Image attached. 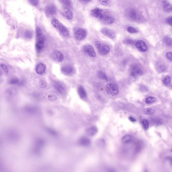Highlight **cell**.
<instances>
[{
	"mask_svg": "<svg viewBox=\"0 0 172 172\" xmlns=\"http://www.w3.org/2000/svg\"><path fill=\"white\" fill-rule=\"evenodd\" d=\"M98 19L105 24L110 25L114 23L115 19L107 10H102Z\"/></svg>",
	"mask_w": 172,
	"mask_h": 172,
	"instance_id": "cell-1",
	"label": "cell"
},
{
	"mask_svg": "<svg viewBox=\"0 0 172 172\" xmlns=\"http://www.w3.org/2000/svg\"><path fill=\"white\" fill-rule=\"evenodd\" d=\"M106 90L108 94L112 96L116 95L118 93L119 91L117 85L113 83L108 84L106 86Z\"/></svg>",
	"mask_w": 172,
	"mask_h": 172,
	"instance_id": "cell-2",
	"label": "cell"
},
{
	"mask_svg": "<svg viewBox=\"0 0 172 172\" xmlns=\"http://www.w3.org/2000/svg\"><path fill=\"white\" fill-rule=\"evenodd\" d=\"M143 72L139 65L134 64L131 68V76L133 78H136L137 76H141L143 74Z\"/></svg>",
	"mask_w": 172,
	"mask_h": 172,
	"instance_id": "cell-3",
	"label": "cell"
},
{
	"mask_svg": "<svg viewBox=\"0 0 172 172\" xmlns=\"http://www.w3.org/2000/svg\"><path fill=\"white\" fill-rule=\"evenodd\" d=\"M57 8L53 4H51L47 6L45 9V13L49 17L52 16L56 14Z\"/></svg>",
	"mask_w": 172,
	"mask_h": 172,
	"instance_id": "cell-4",
	"label": "cell"
},
{
	"mask_svg": "<svg viewBox=\"0 0 172 172\" xmlns=\"http://www.w3.org/2000/svg\"><path fill=\"white\" fill-rule=\"evenodd\" d=\"M127 14L128 18L132 21H137L140 19L139 13L135 9H130L128 10Z\"/></svg>",
	"mask_w": 172,
	"mask_h": 172,
	"instance_id": "cell-5",
	"label": "cell"
},
{
	"mask_svg": "<svg viewBox=\"0 0 172 172\" xmlns=\"http://www.w3.org/2000/svg\"><path fill=\"white\" fill-rule=\"evenodd\" d=\"M53 85L55 88L61 94H65L66 92V88L63 83L59 81H56L54 82Z\"/></svg>",
	"mask_w": 172,
	"mask_h": 172,
	"instance_id": "cell-6",
	"label": "cell"
},
{
	"mask_svg": "<svg viewBox=\"0 0 172 172\" xmlns=\"http://www.w3.org/2000/svg\"><path fill=\"white\" fill-rule=\"evenodd\" d=\"M86 35V32L82 29H77L75 33V37L78 40H82L85 39Z\"/></svg>",
	"mask_w": 172,
	"mask_h": 172,
	"instance_id": "cell-7",
	"label": "cell"
},
{
	"mask_svg": "<svg viewBox=\"0 0 172 172\" xmlns=\"http://www.w3.org/2000/svg\"><path fill=\"white\" fill-rule=\"evenodd\" d=\"M137 48L142 52H145L148 51V48L145 43L142 40L138 41L135 44Z\"/></svg>",
	"mask_w": 172,
	"mask_h": 172,
	"instance_id": "cell-8",
	"label": "cell"
},
{
	"mask_svg": "<svg viewBox=\"0 0 172 172\" xmlns=\"http://www.w3.org/2000/svg\"><path fill=\"white\" fill-rule=\"evenodd\" d=\"M62 14L66 19L70 20L73 18V13L67 7H64L63 8Z\"/></svg>",
	"mask_w": 172,
	"mask_h": 172,
	"instance_id": "cell-9",
	"label": "cell"
},
{
	"mask_svg": "<svg viewBox=\"0 0 172 172\" xmlns=\"http://www.w3.org/2000/svg\"><path fill=\"white\" fill-rule=\"evenodd\" d=\"M102 33L111 39H114L115 37V34L114 31L111 29L104 28L101 30Z\"/></svg>",
	"mask_w": 172,
	"mask_h": 172,
	"instance_id": "cell-10",
	"label": "cell"
},
{
	"mask_svg": "<svg viewBox=\"0 0 172 172\" xmlns=\"http://www.w3.org/2000/svg\"><path fill=\"white\" fill-rule=\"evenodd\" d=\"M84 51L86 53L88 54L90 57H95L96 56V53L94 48L92 45H85L84 48Z\"/></svg>",
	"mask_w": 172,
	"mask_h": 172,
	"instance_id": "cell-11",
	"label": "cell"
},
{
	"mask_svg": "<svg viewBox=\"0 0 172 172\" xmlns=\"http://www.w3.org/2000/svg\"><path fill=\"white\" fill-rule=\"evenodd\" d=\"M52 58L54 60L58 62H61L64 59V55L62 54L58 51L54 52L52 54Z\"/></svg>",
	"mask_w": 172,
	"mask_h": 172,
	"instance_id": "cell-12",
	"label": "cell"
},
{
	"mask_svg": "<svg viewBox=\"0 0 172 172\" xmlns=\"http://www.w3.org/2000/svg\"><path fill=\"white\" fill-rule=\"evenodd\" d=\"M61 71L62 73L65 75H70L73 73V70L71 67L66 66L62 68Z\"/></svg>",
	"mask_w": 172,
	"mask_h": 172,
	"instance_id": "cell-13",
	"label": "cell"
},
{
	"mask_svg": "<svg viewBox=\"0 0 172 172\" xmlns=\"http://www.w3.org/2000/svg\"><path fill=\"white\" fill-rule=\"evenodd\" d=\"M46 70V66L42 63H40L36 67L35 70L37 74L39 75L43 74Z\"/></svg>",
	"mask_w": 172,
	"mask_h": 172,
	"instance_id": "cell-14",
	"label": "cell"
},
{
	"mask_svg": "<svg viewBox=\"0 0 172 172\" xmlns=\"http://www.w3.org/2000/svg\"><path fill=\"white\" fill-rule=\"evenodd\" d=\"M99 50V52L102 54L106 55L109 52L110 48L109 46L107 44H104L101 45L100 48Z\"/></svg>",
	"mask_w": 172,
	"mask_h": 172,
	"instance_id": "cell-15",
	"label": "cell"
},
{
	"mask_svg": "<svg viewBox=\"0 0 172 172\" xmlns=\"http://www.w3.org/2000/svg\"><path fill=\"white\" fill-rule=\"evenodd\" d=\"M98 132V129L95 126H92L88 128L86 131V133L87 135L92 136L96 134Z\"/></svg>",
	"mask_w": 172,
	"mask_h": 172,
	"instance_id": "cell-16",
	"label": "cell"
},
{
	"mask_svg": "<svg viewBox=\"0 0 172 172\" xmlns=\"http://www.w3.org/2000/svg\"><path fill=\"white\" fill-rule=\"evenodd\" d=\"M58 29L60 33L64 36H68L69 35V32L68 30L67 29L63 24L59 23Z\"/></svg>",
	"mask_w": 172,
	"mask_h": 172,
	"instance_id": "cell-17",
	"label": "cell"
},
{
	"mask_svg": "<svg viewBox=\"0 0 172 172\" xmlns=\"http://www.w3.org/2000/svg\"><path fill=\"white\" fill-rule=\"evenodd\" d=\"M44 40H37L36 44V48L37 52H40L44 48Z\"/></svg>",
	"mask_w": 172,
	"mask_h": 172,
	"instance_id": "cell-18",
	"label": "cell"
},
{
	"mask_svg": "<svg viewBox=\"0 0 172 172\" xmlns=\"http://www.w3.org/2000/svg\"><path fill=\"white\" fill-rule=\"evenodd\" d=\"M163 3V9L165 11L167 12H170L172 11V5L171 4L165 0H164Z\"/></svg>",
	"mask_w": 172,
	"mask_h": 172,
	"instance_id": "cell-19",
	"label": "cell"
},
{
	"mask_svg": "<svg viewBox=\"0 0 172 172\" xmlns=\"http://www.w3.org/2000/svg\"><path fill=\"white\" fill-rule=\"evenodd\" d=\"M36 36L37 40H45L43 31L39 27H37L36 29Z\"/></svg>",
	"mask_w": 172,
	"mask_h": 172,
	"instance_id": "cell-20",
	"label": "cell"
},
{
	"mask_svg": "<svg viewBox=\"0 0 172 172\" xmlns=\"http://www.w3.org/2000/svg\"><path fill=\"white\" fill-rule=\"evenodd\" d=\"M17 90L14 88H8L5 91V94L8 97H11L15 95L17 93Z\"/></svg>",
	"mask_w": 172,
	"mask_h": 172,
	"instance_id": "cell-21",
	"label": "cell"
},
{
	"mask_svg": "<svg viewBox=\"0 0 172 172\" xmlns=\"http://www.w3.org/2000/svg\"><path fill=\"white\" fill-rule=\"evenodd\" d=\"M9 83L10 85H21L23 84V82L17 78H13L10 79Z\"/></svg>",
	"mask_w": 172,
	"mask_h": 172,
	"instance_id": "cell-22",
	"label": "cell"
},
{
	"mask_svg": "<svg viewBox=\"0 0 172 172\" xmlns=\"http://www.w3.org/2000/svg\"><path fill=\"white\" fill-rule=\"evenodd\" d=\"M91 141L88 139L86 138H82L79 141V144L84 146H87L90 145Z\"/></svg>",
	"mask_w": 172,
	"mask_h": 172,
	"instance_id": "cell-23",
	"label": "cell"
},
{
	"mask_svg": "<svg viewBox=\"0 0 172 172\" xmlns=\"http://www.w3.org/2000/svg\"><path fill=\"white\" fill-rule=\"evenodd\" d=\"M78 92L79 96L81 98H85L86 96V93L85 89L82 86H79L78 88Z\"/></svg>",
	"mask_w": 172,
	"mask_h": 172,
	"instance_id": "cell-24",
	"label": "cell"
},
{
	"mask_svg": "<svg viewBox=\"0 0 172 172\" xmlns=\"http://www.w3.org/2000/svg\"><path fill=\"white\" fill-rule=\"evenodd\" d=\"M132 137L130 135H126L123 137L122 139V141L124 144L129 143L132 141Z\"/></svg>",
	"mask_w": 172,
	"mask_h": 172,
	"instance_id": "cell-25",
	"label": "cell"
},
{
	"mask_svg": "<svg viewBox=\"0 0 172 172\" xmlns=\"http://www.w3.org/2000/svg\"><path fill=\"white\" fill-rule=\"evenodd\" d=\"M61 3L64 7H68L71 5V0H59Z\"/></svg>",
	"mask_w": 172,
	"mask_h": 172,
	"instance_id": "cell-26",
	"label": "cell"
},
{
	"mask_svg": "<svg viewBox=\"0 0 172 172\" xmlns=\"http://www.w3.org/2000/svg\"><path fill=\"white\" fill-rule=\"evenodd\" d=\"M156 99L153 97H147L145 99V102L147 104H150L156 101Z\"/></svg>",
	"mask_w": 172,
	"mask_h": 172,
	"instance_id": "cell-27",
	"label": "cell"
},
{
	"mask_svg": "<svg viewBox=\"0 0 172 172\" xmlns=\"http://www.w3.org/2000/svg\"><path fill=\"white\" fill-rule=\"evenodd\" d=\"M171 78L169 75H167L165 77L163 80L164 84L166 86H168L170 84Z\"/></svg>",
	"mask_w": 172,
	"mask_h": 172,
	"instance_id": "cell-28",
	"label": "cell"
},
{
	"mask_svg": "<svg viewBox=\"0 0 172 172\" xmlns=\"http://www.w3.org/2000/svg\"><path fill=\"white\" fill-rule=\"evenodd\" d=\"M155 109L152 108H148L144 110V112L146 115H151L155 113Z\"/></svg>",
	"mask_w": 172,
	"mask_h": 172,
	"instance_id": "cell-29",
	"label": "cell"
},
{
	"mask_svg": "<svg viewBox=\"0 0 172 172\" xmlns=\"http://www.w3.org/2000/svg\"><path fill=\"white\" fill-rule=\"evenodd\" d=\"M25 37L27 39H30L32 38L33 34L32 32L30 30H27L24 34Z\"/></svg>",
	"mask_w": 172,
	"mask_h": 172,
	"instance_id": "cell-30",
	"label": "cell"
},
{
	"mask_svg": "<svg viewBox=\"0 0 172 172\" xmlns=\"http://www.w3.org/2000/svg\"><path fill=\"white\" fill-rule=\"evenodd\" d=\"M98 75L99 78L106 80H108L107 76L102 71H99L98 73Z\"/></svg>",
	"mask_w": 172,
	"mask_h": 172,
	"instance_id": "cell-31",
	"label": "cell"
},
{
	"mask_svg": "<svg viewBox=\"0 0 172 172\" xmlns=\"http://www.w3.org/2000/svg\"><path fill=\"white\" fill-rule=\"evenodd\" d=\"M164 41L168 46H172V39L170 37H165Z\"/></svg>",
	"mask_w": 172,
	"mask_h": 172,
	"instance_id": "cell-32",
	"label": "cell"
},
{
	"mask_svg": "<svg viewBox=\"0 0 172 172\" xmlns=\"http://www.w3.org/2000/svg\"><path fill=\"white\" fill-rule=\"evenodd\" d=\"M51 23L53 26L56 28H58L59 23L58 21L56 19H53L51 20Z\"/></svg>",
	"mask_w": 172,
	"mask_h": 172,
	"instance_id": "cell-33",
	"label": "cell"
},
{
	"mask_svg": "<svg viewBox=\"0 0 172 172\" xmlns=\"http://www.w3.org/2000/svg\"><path fill=\"white\" fill-rule=\"evenodd\" d=\"M127 31L130 33H137L138 32V30L135 28L132 27H128L127 28Z\"/></svg>",
	"mask_w": 172,
	"mask_h": 172,
	"instance_id": "cell-34",
	"label": "cell"
},
{
	"mask_svg": "<svg viewBox=\"0 0 172 172\" xmlns=\"http://www.w3.org/2000/svg\"><path fill=\"white\" fill-rule=\"evenodd\" d=\"M158 71L160 73H162L165 72L166 70L165 66L164 65H160L158 68Z\"/></svg>",
	"mask_w": 172,
	"mask_h": 172,
	"instance_id": "cell-35",
	"label": "cell"
},
{
	"mask_svg": "<svg viewBox=\"0 0 172 172\" xmlns=\"http://www.w3.org/2000/svg\"><path fill=\"white\" fill-rule=\"evenodd\" d=\"M100 4L104 5H107L109 3L110 0H98Z\"/></svg>",
	"mask_w": 172,
	"mask_h": 172,
	"instance_id": "cell-36",
	"label": "cell"
},
{
	"mask_svg": "<svg viewBox=\"0 0 172 172\" xmlns=\"http://www.w3.org/2000/svg\"><path fill=\"white\" fill-rule=\"evenodd\" d=\"M28 1L32 5L34 6L37 5L39 3V0H28Z\"/></svg>",
	"mask_w": 172,
	"mask_h": 172,
	"instance_id": "cell-37",
	"label": "cell"
},
{
	"mask_svg": "<svg viewBox=\"0 0 172 172\" xmlns=\"http://www.w3.org/2000/svg\"><path fill=\"white\" fill-rule=\"evenodd\" d=\"M143 124L145 128L146 129H148L149 127V122L148 120L146 119H144L143 121Z\"/></svg>",
	"mask_w": 172,
	"mask_h": 172,
	"instance_id": "cell-38",
	"label": "cell"
},
{
	"mask_svg": "<svg viewBox=\"0 0 172 172\" xmlns=\"http://www.w3.org/2000/svg\"><path fill=\"white\" fill-rule=\"evenodd\" d=\"M166 56L169 60L172 61V52H167L166 54Z\"/></svg>",
	"mask_w": 172,
	"mask_h": 172,
	"instance_id": "cell-39",
	"label": "cell"
},
{
	"mask_svg": "<svg viewBox=\"0 0 172 172\" xmlns=\"http://www.w3.org/2000/svg\"><path fill=\"white\" fill-rule=\"evenodd\" d=\"M167 24L172 27V16L167 17Z\"/></svg>",
	"mask_w": 172,
	"mask_h": 172,
	"instance_id": "cell-40",
	"label": "cell"
},
{
	"mask_svg": "<svg viewBox=\"0 0 172 172\" xmlns=\"http://www.w3.org/2000/svg\"><path fill=\"white\" fill-rule=\"evenodd\" d=\"M40 85L41 88H45L46 86V82L44 80H41L40 83Z\"/></svg>",
	"mask_w": 172,
	"mask_h": 172,
	"instance_id": "cell-41",
	"label": "cell"
},
{
	"mask_svg": "<svg viewBox=\"0 0 172 172\" xmlns=\"http://www.w3.org/2000/svg\"><path fill=\"white\" fill-rule=\"evenodd\" d=\"M1 67L4 70V71H5L6 73H8L9 72L8 68L5 65L1 64Z\"/></svg>",
	"mask_w": 172,
	"mask_h": 172,
	"instance_id": "cell-42",
	"label": "cell"
},
{
	"mask_svg": "<svg viewBox=\"0 0 172 172\" xmlns=\"http://www.w3.org/2000/svg\"><path fill=\"white\" fill-rule=\"evenodd\" d=\"M125 42L127 44H134V41L131 39H127L126 40Z\"/></svg>",
	"mask_w": 172,
	"mask_h": 172,
	"instance_id": "cell-43",
	"label": "cell"
},
{
	"mask_svg": "<svg viewBox=\"0 0 172 172\" xmlns=\"http://www.w3.org/2000/svg\"><path fill=\"white\" fill-rule=\"evenodd\" d=\"M94 44L98 50L100 48L102 45L101 43H100V42L99 41H96L95 43Z\"/></svg>",
	"mask_w": 172,
	"mask_h": 172,
	"instance_id": "cell-44",
	"label": "cell"
},
{
	"mask_svg": "<svg viewBox=\"0 0 172 172\" xmlns=\"http://www.w3.org/2000/svg\"><path fill=\"white\" fill-rule=\"evenodd\" d=\"M78 1L82 3H87L91 2V0H78Z\"/></svg>",
	"mask_w": 172,
	"mask_h": 172,
	"instance_id": "cell-45",
	"label": "cell"
},
{
	"mask_svg": "<svg viewBox=\"0 0 172 172\" xmlns=\"http://www.w3.org/2000/svg\"><path fill=\"white\" fill-rule=\"evenodd\" d=\"M167 159L169 161L171 165L172 166V157H168L167 158Z\"/></svg>",
	"mask_w": 172,
	"mask_h": 172,
	"instance_id": "cell-46",
	"label": "cell"
},
{
	"mask_svg": "<svg viewBox=\"0 0 172 172\" xmlns=\"http://www.w3.org/2000/svg\"><path fill=\"white\" fill-rule=\"evenodd\" d=\"M129 120H130V121L132 122H133L136 121V120L135 119H134V118H133V117L131 116H130L129 117Z\"/></svg>",
	"mask_w": 172,
	"mask_h": 172,
	"instance_id": "cell-47",
	"label": "cell"
},
{
	"mask_svg": "<svg viewBox=\"0 0 172 172\" xmlns=\"http://www.w3.org/2000/svg\"><path fill=\"white\" fill-rule=\"evenodd\" d=\"M171 88H172V85H171Z\"/></svg>",
	"mask_w": 172,
	"mask_h": 172,
	"instance_id": "cell-48",
	"label": "cell"
}]
</instances>
